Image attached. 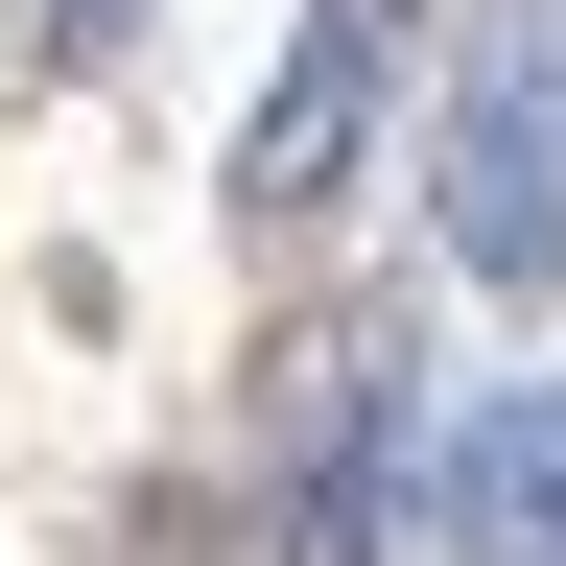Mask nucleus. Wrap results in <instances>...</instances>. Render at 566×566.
Listing matches in <instances>:
<instances>
[{
  "label": "nucleus",
  "mask_w": 566,
  "mask_h": 566,
  "mask_svg": "<svg viewBox=\"0 0 566 566\" xmlns=\"http://www.w3.org/2000/svg\"><path fill=\"white\" fill-rule=\"evenodd\" d=\"M424 189H449V260L495 283V307H543V283H566V0H495V24H472Z\"/></svg>",
  "instance_id": "nucleus-1"
},
{
  "label": "nucleus",
  "mask_w": 566,
  "mask_h": 566,
  "mask_svg": "<svg viewBox=\"0 0 566 566\" xmlns=\"http://www.w3.org/2000/svg\"><path fill=\"white\" fill-rule=\"evenodd\" d=\"M401 378H424L401 331H307V378H283V401H307V520H283V566H378L401 495L449 472V449H401Z\"/></svg>",
  "instance_id": "nucleus-2"
},
{
  "label": "nucleus",
  "mask_w": 566,
  "mask_h": 566,
  "mask_svg": "<svg viewBox=\"0 0 566 566\" xmlns=\"http://www.w3.org/2000/svg\"><path fill=\"white\" fill-rule=\"evenodd\" d=\"M378 48H401V0H307V48H283L260 118H237V212H331V189H354V142H378Z\"/></svg>",
  "instance_id": "nucleus-3"
},
{
  "label": "nucleus",
  "mask_w": 566,
  "mask_h": 566,
  "mask_svg": "<svg viewBox=\"0 0 566 566\" xmlns=\"http://www.w3.org/2000/svg\"><path fill=\"white\" fill-rule=\"evenodd\" d=\"M424 520H449L472 566H566V378H495L449 424V472H424Z\"/></svg>",
  "instance_id": "nucleus-4"
},
{
  "label": "nucleus",
  "mask_w": 566,
  "mask_h": 566,
  "mask_svg": "<svg viewBox=\"0 0 566 566\" xmlns=\"http://www.w3.org/2000/svg\"><path fill=\"white\" fill-rule=\"evenodd\" d=\"M24 24H48V71H95V48H118V0H24Z\"/></svg>",
  "instance_id": "nucleus-5"
}]
</instances>
